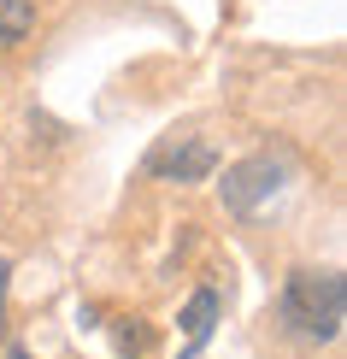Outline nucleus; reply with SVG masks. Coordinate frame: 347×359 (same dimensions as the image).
<instances>
[{"mask_svg": "<svg viewBox=\"0 0 347 359\" xmlns=\"http://www.w3.org/2000/svg\"><path fill=\"white\" fill-rule=\"evenodd\" d=\"M36 24V6L29 0H0V48H18Z\"/></svg>", "mask_w": 347, "mask_h": 359, "instance_id": "nucleus-5", "label": "nucleus"}, {"mask_svg": "<svg viewBox=\"0 0 347 359\" xmlns=\"http://www.w3.org/2000/svg\"><path fill=\"white\" fill-rule=\"evenodd\" d=\"M283 189H289V159H271V154H253V159H241V165L224 171V206L236 218L265 212Z\"/></svg>", "mask_w": 347, "mask_h": 359, "instance_id": "nucleus-2", "label": "nucleus"}, {"mask_svg": "<svg viewBox=\"0 0 347 359\" xmlns=\"http://www.w3.org/2000/svg\"><path fill=\"white\" fill-rule=\"evenodd\" d=\"M347 318V283L341 271H289L283 283V324L300 341H336Z\"/></svg>", "mask_w": 347, "mask_h": 359, "instance_id": "nucleus-1", "label": "nucleus"}, {"mask_svg": "<svg viewBox=\"0 0 347 359\" xmlns=\"http://www.w3.org/2000/svg\"><path fill=\"white\" fill-rule=\"evenodd\" d=\"M218 289H194V301L183 306V318H177V324H183V336H189V353H200L206 348V341H212V324H218Z\"/></svg>", "mask_w": 347, "mask_h": 359, "instance_id": "nucleus-4", "label": "nucleus"}, {"mask_svg": "<svg viewBox=\"0 0 347 359\" xmlns=\"http://www.w3.org/2000/svg\"><path fill=\"white\" fill-rule=\"evenodd\" d=\"M147 171L165 177V183H206V177L218 171V147L200 142V136H177L147 154Z\"/></svg>", "mask_w": 347, "mask_h": 359, "instance_id": "nucleus-3", "label": "nucleus"}, {"mask_svg": "<svg viewBox=\"0 0 347 359\" xmlns=\"http://www.w3.org/2000/svg\"><path fill=\"white\" fill-rule=\"evenodd\" d=\"M6 289H12V265L0 259V336H6Z\"/></svg>", "mask_w": 347, "mask_h": 359, "instance_id": "nucleus-6", "label": "nucleus"}, {"mask_svg": "<svg viewBox=\"0 0 347 359\" xmlns=\"http://www.w3.org/2000/svg\"><path fill=\"white\" fill-rule=\"evenodd\" d=\"M12 359H29V353H24V348H12Z\"/></svg>", "mask_w": 347, "mask_h": 359, "instance_id": "nucleus-7", "label": "nucleus"}]
</instances>
